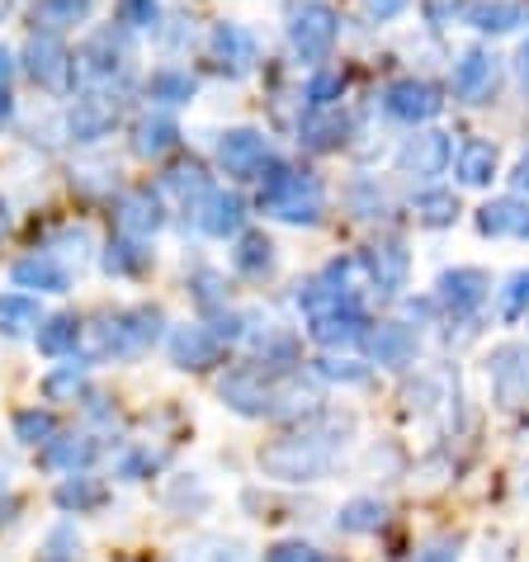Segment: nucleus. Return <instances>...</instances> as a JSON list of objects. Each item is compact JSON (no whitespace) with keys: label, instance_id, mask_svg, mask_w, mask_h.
Listing matches in <instances>:
<instances>
[{"label":"nucleus","instance_id":"55","mask_svg":"<svg viewBox=\"0 0 529 562\" xmlns=\"http://www.w3.org/2000/svg\"><path fill=\"white\" fill-rule=\"evenodd\" d=\"M510 184H516V190H529V152L516 162V170H510Z\"/></svg>","mask_w":529,"mask_h":562},{"label":"nucleus","instance_id":"31","mask_svg":"<svg viewBox=\"0 0 529 562\" xmlns=\"http://www.w3.org/2000/svg\"><path fill=\"white\" fill-rule=\"evenodd\" d=\"M208 48H213V62H218L223 71H247L255 62V38L241 24H218Z\"/></svg>","mask_w":529,"mask_h":562},{"label":"nucleus","instance_id":"37","mask_svg":"<svg viewBox=\"0 0 529 562\" xmlns=\"http://www.w3.org/2000/svg\"><path fill=\"white\" fill-rule=\"evenodd\" d=\"M194 91H199V81L180 67H161V71L147 76V95L156 99V105H190Z\"/></svg>","mask_w":529,"mask_h":562},{"label":"nucleus","instance_id":"49","mask_svg":"<svg viewBox=\"0 0 529 562\" xmlns=\"http://www.w3.org/2000/svg\"><path fill=\"white\" fill-rule=\"evenodd\" d=\"M350 204H354V218H383V208H388V199H383V190L374 180H360L350 190Z\"/></svg>","mask_w":529,"mask_h":562},{"label":"nucleus","instance_id":"19","mask_svg":"<svg viewBox=\"0 0 529 562\" xmlns=\"http://www.w3.org/2000/svg\"><path fill=\"white\" fill-rule=\"evenodd\" d=\"M99 458V440L95 435H57L48 444H38V468H48V473H85Z\"/></svg>","mask_w":529,"mask_h":562},{"label":"nucleus","instance_id":"4","mask_svg":"<svg viewBox=\"0 0 529 562\" xmlns=\"http://www.w3.org/2000/svg\"><path fill=\"white\" fill-rule=\"evenodd\" d=\"M218 397H223L227 411L247 416V421H265V416H293L298 411L293 397H289V387H284L275 373H265L255 364L227 369L223 383H218Z\"/></svg>","mask_w":529,"mask_h":562},{"label":"nucleus","instance_id":"60","mask_svg":"<svg viewBox=\"0 0 529 562\" xmlns=\"http://www.w3.org/2000/svg\"><path fill=\"white\" fill-rule=\"evenodd\" d=\"M0 492H5V464H0Z\"/></svg>","mask_w":529,"mask_h":562},{"label":"nucleus","instance_id":"21","mask_svg":"<svg viewBox=\"0 0 529 562\" xmlns=\"http://www.w3.org/2000/svg\"><path fill=\"white\" fill-rule=\"evenodd\" d=\"M194 218H199V227H204L208 237L227 241V237H237L241 227H247V204H241V194H232V190H208L204 204L194 208Z\"/></svg>","mask_w":529,"mask_h":562},{"label":"nucleus","instance_id":"29","mask_svg":"<svg viewBox=\"0 0 529 562\" xmlns=\"http://www.w3.org/2000/svg\"><path fill=\"white\" fill-rule=\"evenodd\" d=\"M464 14H468V24L473 28H482V34H510V28L529 24L525 0H473Z\"/></svg>","mask_w":529,"mask_h":562},{"label":"nucleus","instance_id":"11","mask_svg":"<svg viewBox=\"0 0 529 562\" xmlns=\"http://www.w3.org/2000/svg\"><path fill=\"white\" fill-rule=\"evenodd\" d=\"M360 265H364V275L369 284L378 288L383 298H397L407 288V275H411V255L402 241H374L364 255H360Z\"/></svg>","mask_w":529,"mask_h":562},{"label":"nucleus","instance_id":"8","mask_svg":"<svg viewBox=\"0 0 529 562\" xmlns=\"http://www.w3.org/2000/svg\"><path fill=\"white\" fill-rule=\"evenodd\" d=\"M492 298V279H488V270H478V265H459V270H445L435 284V302L445 308L449 316H473L482 302Z\"/></svg>","mask_w":529,"mask_h":562},{"label":"nucleus","instance_id":"7","mask_svg":"<svg viewBox=\"0 0 529 562\" xmlns=\"http://www.w3.org/2000/svg\"><path fill=\"white\" fill-rule=\"evenodd\" d=\"M166 350H170V364H176V369L204 373V369H218V364H223L227 340H223L208 322H194V326H176V331H170V336H166Z\"/></svg>","mask_w":529,"mask_h":562},{"label":"nucleus","instance_id":"25","mask_svg":"<svg viewBox=\"0 0 529 562\" xmlns=\"http://www.w3.org/2000/svg\"><path fill=\"white\" fill-rule=\"evenodd\" d=\"M478 232L482 237H529V204L516 194L492 199L478 208Z\"/></svg>","mask_w":529,"mask_h":562},{"label":"nucleus","instance_id":"57","mask_svg":"<svg viewBox=\"0 0 529 562\" xmlns=\"http://www.w3.org/2000/svg\"><path fill=\"white\" fill-rule=\"evenodd\" d=\"M10 71H14V62H10V52L0 48V91H5V81H10Z\"/></svg>","mask_w":529,"mask_h":562},{"label":"nucleus","instance_id":"22","mask_svg":"<svg viewBox=\"0 0 529 562\" xmlns=\"http://www.w3.org/2000/svg\"><path fill=\"white\" fill-rule=\"evenodd\" d=\"M14 288H38V294H71V270L57 261L52 251H34L24 261H14L10 270Z\"/></svg>","mask_w":529,"mask_h":562},{"label":"nucleus","instance_id":"26","mask_svg":"<svg viewBox=\"0 0 529 562\" xmlns=\"http://www.w3.org/2000/svg\"><path fill=\"white\" fill-rule=\"evenodd\" d=\"M99 265H105L109 279H137V275H147V270H152V247L142 237L119 232L105 247V255H99Z\"/></svg>","mask_w":529,"mask_h":562},{"label":"nucleus","instance_id":"6","mask_svg":"<svg viewBox=\"0 0 529 562\" xmlns=\"http://www.w3.org/2000/svg\"><path fill=\"white\" fill-rule=\"evenodd\" d=\"M336 34H340L336 10L317 5V0L298 5L293 20H289V43H293V52L303 57V62H322V57L336 48Z\"/></svg>","mask_w":529,"mask_h":562},{"label":"nucleus","instance_id":"18","mask_svg":"<svg viewBox=\"0 0 529 562\" xmlns=\"http://www.w3.org/2000/svg\"><path fill=\"white\" fill-rule=\"evenodd\" d=\"M369 312L364 308H340V312H326V316H312L308 322V336L322 345V350H346V345H360L369 336Z\"/></svg>","mask_w":529,"mask_h":562},{"label":"nucleus","instance_id":"45","mask_svg":"<svg viewBox=\"0 0 529 562\" xmlns=\"http://www.w3.org/2000/svg\"><path fill=\"white\" fill-rule=\"evenodd\" d=\"M496 308H502V322H520V316L529 312V270H516V275L506 279Z\"/></svg>","mask_w":529,"mask_h":562},{"label":"nucleus","instance_id":"39","mask_svg":"<svg viewBox=\"0 0 529 562\" xmlns=\"http://www.w3.org/2000/svg\"><path fill=\"white\" fill-rule=\"evenodd\" d=\"M166 190L180 199L184 213H194L199 204H204V194L213 190V180L204 176V166H199V162H184V166H176V170L166 176Z\"/></svg>","mask_w":529,"mask_h":562},{"label":"nucleus","instance_id":"46","mask_svg":"<svg viewBox=\"0 0 529 562\" xmlns=\"http://www.w3.org/2000/svg\"><path fill=\"white\" fill-rule=\"evenodd\" d=\"M184 562H247V549H241L237 539H199L190 543V553H184Z\"/></svg>","mask_w":529,"mask_h":562},{"label":"nucleus","instance_id":"5","mask_svg":"<svg viewBox=\"0 0 529 562\" xmlns=\"http://www.w3.org/2000/svg\"><path fill=\"white\" fill-rule=\"evenodd\" d=\"M354 275V261H332L322 275H312L303 288H298V308L312 322V316H326V312H340V308H364L360 302V288H350Z\"/></svg>","mask_w":529,"mask_h":562},{"label":"nucleus","instance_id":"38","mask_svg":"<svg viewBox=\"0 0 529 562\" xmlns=\"http://www.w3.org/2000/svg\"><path fill=\"white\" fill-rule=\"evenodd\" d=\"M10 430L24 450H38V444H48L57 435V416L48 407H20L10 416Z\"/></svg>","mask_w":529,"mask_h":562},{"label":"nucleus","instance_id":"1","mask_svg":"<svg viewBox=\"0 0 529 562\" xmlns=\"http://www.w3.org/2000/svg\"><path fill=\"white\" fill-rule=\"evenodd\" d=\"M340 450H346V430L340 426H308V430H293V435L265 444L255 454V464L275 482H317L336 468Z\"/></svg>","mask_w":529,"mask_h":562},{"label":"nucleus","instance_id":"27","mask_svg":"<svg viewBox=\"0 0 529 562\" xmlns=\"http://www.w3.org/2000/svg\"><path fill=\"white\" fill-rule=\"evenodd\" d=\"M232 270L241 279L261 284L275 275V241L265 232H237V247H232Z\"/></svg>","mask_w":529,"mask_h":562},{"label":"nucleus","instance_id":"42","mask_svg":"<svg viewBox=\"0 0 529 562\" xmlns=\"http://www.w3.org/2000/svg\"><path fill=\"white\" fill-rule=\"evenodd\" d=\"M161 468H166V454L152 450V444H133V450H123L119 464H113L119 482H147V478H156Z\"/></svg>","mask_w":529,"mask_h":562},{"label":"nucleus","instance_id":"40","mask_svg":"<svg viewBox=\"0 0 529 562\" xmlns=\"http://www.w3.org/2000/svg\"><path fill=\"white\" fill-rule=\"evenodd\" d=\"M411 208H417V223L421 227H449L459 218V194L454 190H421L411 199Z\"/></svg>","mask_w":529,"mask_h":562},{"label":"nucleus","instance_id":"2","mask_svg":"<svg viewBox=\"0 0 529 562\" xmlns=\"http://www.w3.org/2000/svg\"><path fill=\"white\" fill-rule=\"evenodd\" d=\"M166 336V312L152 308V302H137V308H119V312H105L99 326H85V364H105V359H142L152 355V345Z\"/></svg>","mask_w":529,"mask_h":562},{"label":"nucleus","instance_id":"43","mask_svg":"<svg viewBox=\"0 0 529 562\" xmlns=\"http://www.w3.org/2000/svg\"><path fill=\"white\" fill-rule=\"evenodd\" d=\"M38 562H81V539L71 525H52L38 549Z\"/></svg>","mask_w":529,"mask_h":562},{"label":"nucleus","instance_id":"20","mask_svg":"<svg viewBox=\"0 0 529 562\" xmlns=\"http://www.w3.org/2000/svg\"><path fill=\"white\" fill-rule=\"evenodd\" d=\"M109 482L105 478H95V473H67L62 487L52 492L57 501V511H67V515H99L109 506Z\"/></svg>","mask_w":529,"mask_h":562},{"label":"nucleus","instance_id":"3","mask_svg":"<svg viewBox=\"0 0 529 562\" xmlns=\"http://www.w3.org/2000/svg\"><path fill=\"white\" fill-rule=\"evenodd\" d=\"M261 208L269 213V218H279V223L312 227V223H322V213H326V194H322L317 176L293 170L284 162H269L261 170Z\"/></svg>","mask_w":529,"mask_h":562},{"label":"nucleus","instance_id":"16","mask_svg":"<svg viewBox=\"0 0 529 562\" xmlns=\"http://www.w3.org/2000/svg\"><path fill=\"white\" fill-rule=\"evenodd\" d=\"M113 123H119V99L105 95V91L76 99V105H71V113H67L71 142H99V137L113 133Z\"/></svg>","mask_w":529,"mask_h":562},{"label":"nucleus","instance_id":"24","mask_svg":"<svg viewBox=\"0 0 529 562\" xmlns=\"http://www.w3.org/2000/svg\"><path fill=\"white\" fill-rule=\"evenodd\" d=\"M81 336H85V322L76 312H52L38 322L34 345H38V355H48V359H67V355H76Z\"/></svg>","mask_w":529,"mask_h":562},{"label":"nucleus","instance_id":"54","mask_svg":"<svg viewBox=\"0 0 529 562\" xmlns=\"http://www.w3.org/2000/svg\"><path fill=\"white\" fill-rule=\"evenodd\" d=\"M20 511H24V501H20V497H10V492L0 497V529H10L14 521H20Z\"/></svg>","mask_w":529,"mask_h":562},{"label":"nucleus","instance_id":"32","mask_svg":"<svg viewBox=\"0 0 529 562\" xmlns=\"http://www.w3.org/2000/svg\"><path fill=\"white\" fill-rule=\"evenodd\" d=\"M454 176H459V184H468V190H482V184H492L496 176V147L492 142H464L459 156H454Z\"/></svg>","mask_w":529,"mask_h":562},{"label":"nucleus","instance_id":"23","mask_svg":"<svg viewBox=\"0 0 529 562\" xmlns=\"http://www.w3.org/2000/svg\"><path fill=\"white\" fill-rule=\"evenodd\" d=\"M492 85H496V57L492 52L473 48L454 62V95H459L464 105H488Z\"/></svg>","mask_w":529,"mask_h":562},{"label":"nucleus","instance_id":"12","mask_svg":"<svg viewBox=\"0 0 529 562\" xmlns=\"http://www.w3.org/2000/svg\"><path fill=\"white\" fill-rule=\"evenodd\" d=\"M383 109H388L393 119H402V123H425V119H435V113L445 109V99H440V91L431 81L407 76V81H393L388 91H383Z\"/></svg>","mask_w":529,"mask_h":562},{"label":"nucleus","instance_id":"17","mask_svg":"<svg viewBox=\"0 0 529 562\" xmlns=\"http://www.w3.org/2000/svg\"><path fill=\"white\" fill-rule=\"evenodd\" d=\"M113 213H119V232L142 237V241L166 227V204H161V194H156L152 184H137V190H128Z\"/></svg>","mask_w":529,"mask_h":562},{"label":"nucleus","instance_id":"41","mask_svg":"<svg viewBox=\"0 0 529 562\" xmlns=\"http://www.w3.org/2000/svg\"><path fill=\"white\" fill-rule=\"evenodd\" d=\"M227 279L218 275V270H208V265H199L194 275H190V298H194V308L204 312V316H213V312H223L227 308Z\"/></svg>","mask_w":529,"mask_h":562},{"label":"nucleus","instance_id":"47","mask_svg":"<svg viewBox=\"0 0 529 562\" xmlns=\"http://www.w3.org/2000/svg\"><path fill=\"white\" fill-rule=\"evenodd\" d=\"M317 373L332 383H364L369 364H360V359H350V355H326V359H317Z\"/></svg>","mask_w":529,"mask_h":562},{"label":"nucleus","instance_id":"52","mask_svg":"<svg viewBox=\"0 0 529 562\" xmlns=\"http://www.w3.org/2000/svg\"><path fill=\"white\" fill-rule=\"evenodd\" d=\"M411 562H459V543L435 539V543H425V549H417V558H411Z\"/></svg>","mask_w":529,"mask_h":562},{"label":"nucleus","instance_id":"56","mask_svg":"<svg viewBox=\"0 0 529 562\" xmlns=\"http://www.w3.org/2000/svg\"><path fill=\"white\" fill-rule=\"evenodd\" d=\"M10 113H14V99H10V91H0V128L10 123Z\"/></svg>","mask_w":529,"mask_h":562},{"label":"nucleus","instance_id":"35","mask_svg":"<svg viewBox=\"0 0 529 562\" xmlns=\"http://www.w3.org/2000/svg\"><path fill=\"white\" fill-rule=\"evenodd\" d=\"M383 521H388V506L378 497H354L336 511V529L340 535H378Z\"/></svg>","mask_w":529,"mask_h":562},{"label":"nucleus","instance_id":"15","mask_svg":"<svg viewBox=\"0 0 529 562\" xmlns=\"http://www.w3.org/2000/svg\"><path fill=\"white\" fill-rule=\"evenodd\" d=\"M449 162H454V147H449L445 133H417V137H407L402 152H397V166H402V176H411V180L445 176Z\"/></svg>","mask_w":529,"mask_h":562},{"label":"nucleus","instance_id":"28","mask_svg":"<svg viewBox=\"0 0 529 562\" xmlns=\"http://www.w3.org/2000/svg\"><path fill=\"white\" fill-rule=\"evenodd\" d=\"M180 147V123L170 113H147L137 128H133V152L142 162H161L166 152Z\"/></svg>","mask_w":529,"mask_h":562},{"label":"nucleus","instance_id":"50","mask_svg":"<svg viewBox=\"0 0 529 562\" xmlns=\"http://www.w3.org/2000/svg\"><path fill=\"white\" fill-rule=\"evenodd\" d=\"M156 20H161V5H156V0H119V24L156 28Z\"/></svg>","mask_w":529,"mask_h":562},{"label":"nucleus","instance_id":"51","mask_svg":"<svg viewBox=\"0 0 529 562\" xmlns=\"http://www.w3.org/2000/svg\"><path fill=\"white\" fill-rule=\"evenodd\" d=\"M85 10H91V0H43V20H48L52 28L85 20Z\"/></svg>","mask_w":529,"mask_h":562},{"label":"nucleus","instance_id":"44","mask_svg":"<svg viewBox=\"0 0 529 562\" xmlns=\"http://www.w3.org/2000/svg\"><path fill=\"white\" fill-rule=\"evenodd\" d=\"M261 562H340V558L322 553L317 543H303V539H279V543H269Z\"/></svg>","mask_w":529,"mask_h":562},{"label":"nucleus","instance_id":"34","mask_svg":"<svg viewBox=\"0 0 529 562\" xmlns=\"http://www.w3.org/2000/svg\"><path fill=\"white\" fill-rule=\"evenodd\" d=\"M38 322H43L38 298H28V294H0V336H10V340L34 336Z\"/></svg>","mask_w":529,"mask_h":562},{"label":"nucleus","instance_id":"10","mask_svg":"<svg viewBox=\"0 0 529 562\" xmlns=\"http://www.w3.org/2000/svg\"><path fill=\"white\" fill-rule=\"evenodd\" d=\"M28 76H34L43 91H67L71 85V71H76V57L67 52V43L52 34V28H43V34L28 38Z\"/></svg>","mask_w":529,"mask_h":562},{"label":"nucleus","instance_id":"13","mask_svg":"<svg viewBox=\"0 0 529 562\" xmlns=\"http://www.w3.org/2000/svg\"><path fill=\"white\" fill-rule=\"evenodd\" d=\"M492 393L502 407H520L529 397V350L525 345H502V350H492Z\"/></svg>","mask_w":529,"mask_h":562},{"label":"nucleus","instance_id":"48","mask_svg":"<svg viewBox=\"0 0 529 562\" xmlns=\"http://www.w3.org/2000/svg\"><path fill=\"white\" fill-rule=\"evenodd\" d=\"M340 91H346V76H340V71H317V76L308 81V105L312 109H332L340 99Z\"/></svg>","mask_w":529,"mask_h":562},{"label":"nucleus","instance_id":"36","mask_svg":"<svg viewBox=\"0 0 529 562\" xmlns=\"http://www.w3.org/2000/svg\"><path fill=\"white\" fill-rule=\"evenodd\" d=\"M119 57H123V48H119V43H113V34H95V38L81 48L76 67H81V76H91V81H109L113 71L123 67Z\"/></svg>","mask_w":529,"mask_h":562},{"label":"nucleus","instance_id":"30","mask_svg":"<svg viewBox=\"0 0 529 562\" xmlns=\"http://www.w3.org/2000/svg\"><path fill=\"white\" fill-rule=\"evenodd\" d=\"M38 393H43V402H57V407H62V402H81L91 393V364H85V359H71V364L48 369L38 383Z\"/></svg>","mask_w":529,"mask_h":562},{"label":"nucleus","instance_id":"33","mask_svg":"<svg viewBox=\"0 0 529 562\" xmlns=\"http://www.w3.org/2000/svg\"><path fill=\"white\" fill-rule=\"evenodd\" d=\"M298 142L308 152H336L346 142V119L336 109H312L303 123H298Z\"/></svg>","mask_w":529,"mask_h":562},{"label":"nucleus","instance_id":"59","mask_svg":"<svg viewBox=\"0 0 529 562\" xmlns=\"http://www.w3.org/2000/svg\"><path fill=\"white\" fill-rule=\"evenodd\" d=\"M520 71H525V81H529V43L520 48Z\"/></svg>","mask_w":529,"mask_h":562},{"label":"nucleus","instance_id":"9","mask_svg":"<svg viewBox=\"0 0 529 562\" xmlns=\"http://www.w3.org/2000/svg\"><path fill=\"white\" fill-rule=\"evenodd\" d=\"M269 162H275V156H269V142H265V133H255V128H232V133L218 137V166L227 176L261 180V170Z\"/></svg>","mask_w":529,"mask_h":562},{"label":"nucleus","instance_id":"53","mask_svg":"<svg viewBox=\"0 0 529 562\" xmlns=\"http://www.w3.org/2000/svg\"><path fill=\"white\" fill-rule=\"evenodd\" d=\"M407 10V0H364V14H369V20H397V14H402Z\"/></svg>","mask_w":529,"mask_h":562},{"label":"nucleus","instance_id":"14","mask_svg":"<svg viewBox=\"0 0 529 562\" xmlns=\"http://www.w3.org/2000/svg\"><path fill=\"white\" fill-rule=\"evenodd\" d=\"M369 359H374L378 369H407V364H417V350H421V340H417V331L402 326V322H378V326H369Z\"/></svg>","mask_w":529,"mask_h":562},{"label":"nucleus","instance_id":"58","mask_svg":"<svg viewBox=\"0 0 529 562\" xmlns=\"http://www.w3.org/2000/svg\"><path fill=\"white\" fill-rule=\"evenodd\" d=\"M5 232H10V208H5V199H0V241H5Z\"/></svg>","mask_w":529,"mask_h":562}]
</instances>
